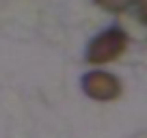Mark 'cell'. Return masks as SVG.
<instances>
[{
    "instance_id": "7a4b0ae2",
    "label": "cell",
    "mask_w": 147,
    "mask_h": 138,
    "mask_svg": "<svg viewBox=\"0 0 147 138\" xmlns=\"http://www.w3.org/2000/svg\"><path fill=\"white\" fill-rule=\"evenodd\" d=\"M82 88L91 99L113 101L121 93V82L108 71H89L82 78Z\"/></svg>"
},
{
    "instance_id": "6da1fadb",
    "label": "cell",
    "mask_w": 147,
    "mask_h": 138,
    "mask_svg": "<svg viewBox=\"0 0 147 138\" xmlns=\"http://www.w3.org/2000/svg\"><path fill=\"white\" fill-rule=\"evenodd\" d=\"M125 48H128V32L113 26L91 39V43L87 46V60L91 65L113 63L125 52Z\"/></svg>"
},
{
    "instance_id": "277c9868",
    "label": "cell",
    "mask_w": 147,
    "mask_h": 138,
    "mask_svg": "<svg viewBox=\"0 0 147 138\" xmlns=\"http://www.w3.org/2000/svg\"><path fill=\"white\" fill-rule=\"evenodd\" d=\"M134 7H136L138 19H141V22L147 26V0H136V2H134Z\"/></svg>"
},
{
    "instance_id": "3957f363",
    "label": "cell",
    "mask_w": 147,
    "mask_h": 138,
    "mask_svg": "<svg viewBox=\"0 0 147 138\" xmlns=\"http://www.w3.org/2000/svg\"><path fill=\"white\" fill-rule=\"evenodd\" d=\"M93 2H95L100 9L108 11V13H123L130 7H134L136 0H93Z\"/></svg>"
}]
</instances>
